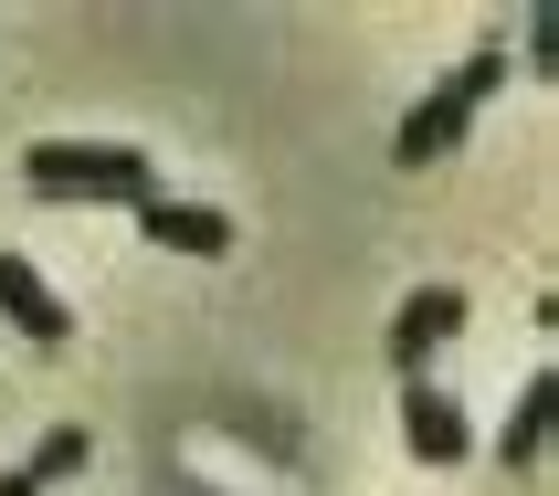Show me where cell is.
I'll use <instances>...</instances> for the list:
<instances>
[{
    "label": "cell",
    "instance_id": "1",
    "mask_svg": "<svg viewBox=\"0 0 559 496\" xmlns=\"http://www.w3.org/2000/svg\"><path fill=\"white\" fill-rule=\"evenodd\" d=\"M22 180L43 190V201H148L158 190V158L148 149H117V138H43V149H22Z\"/></svg>",
    "mask_w": 559,
    "mask_h": 496
},
{
    "label": "cell",
    "instance_id": "2",
    "mask_svg": "<svg viewBox=\"0 0 559 496\" xmlns=\"http://www.w3.org/2000/svg\"><path fill=\"white\" fill-rule=\"evenodd\" d=\"M497 85H507V54H497V43H475V54H465V63H454V74H443V85L402 117L391 158H402V169H433V158H454V149H465V127H475V106H486Z\"/></svg>",
    "mask_w": 559,
    "mask_h": 496
},
{
    "label": "cell",
    "instance_id": "3",
    "mask_svg": "<svg viewBox=\"0 0 559 496\" xmlns=\"http://www.w3.org/2000/svg\"><path fill=\"white\" fill-rule=\"evenodd\" d=\"M454 328H465V285H412V296H402V317H391V359L423 380V359H433Z\"/></svg>",
    "mask_w": 559,
    "mask_h": 496
},
{
    "label": "cell",
    "instance_id": "4",
    "mask_svg": "<svg viewBox=\"0 0 559 496\" xmlns=\"http://www.w3.org/2000/svg\"><path fill=\"white\" fill-rule=\"evenodd\" d=\"M402 444L423 454V465H465V454H475L465 402H454V391H433V380H412V391H402Z\"/></svg>",
    "mask_w": 559,
    "mask_h": 496
},
{
    "label": "cell",
    "instance_id": "5",
    "mask_svg": "<svg viewBox=\"0 0 559 496\" xmlns=\"http://www.w3.org/2000/svg\"><path fill=\"white\" fill-rule=\"evenodd\" d=\"M138 233H148V244H169V253H201V264H212V253H233V212H212V201H169V190H148V201H138Z\"/></svg>",
    "mask_w": 559,
    "mask_h": 496
},
{
    "label": "cell",
    "instance_id": "6",
    "mask_svg": "<svg viewBox=\"0 0 559 496\" xmlns=\"http://www.w3.org/2000/svg\"><path fill=\"white\" fill-rule=\"evenodd\" d=\"M0 317H11V328H22L32 349H63V339H74V307H63L53 285L32 275L22 253H0Z\"/></svg>",
    "mask_w": 559,
    "mask_h": 496
},
{
    "label": "cell",
    "instance_id": "7",
    "mask_svg": "<svg viewBox=\"0 0 559 496\" xmlns=\"http://www.w3.org/2000/svg\"><path fill=\"white\" fill-rule=\"evenodd\" d=\"M549 412H559V370H538L528 391H518V412H507V434H497V465L507 475H528L538 454H549Z\"/></svg>",
    "mask_w": 559,
    "mask_h": 496
},
{
    "label": "cell",
    "instance_id": "8",
    "mask_svg": "<svg viewBox=\"0 0 559 496\" xmlns=\"http://www.w3.org/2000/svg\"><path fill=\"white\" fill-rule=\"evenodd\" d=\"M32 486H63V475H85V423H53V434H43V444H32Z\"/></svg>",
    "mask_w": 559,
    "mask_h": 496
},
{
    "label": "cell",
    "instance_id": "9",
    "mask_svg": "<svg viewBox=\"0 0 559 496\" xmlns=\"http://www.w3.org/2000/svg\"><path fill=\"white\" fill-rule=\"evenodd\" d=\"M0 496H43V486H32V475H0Z\"/></svg>",
    "mask_w": 559,
    "mask_h": 496
}]
</instances>
